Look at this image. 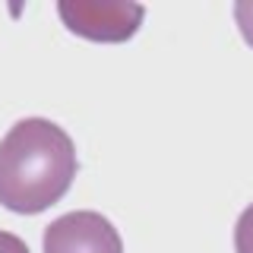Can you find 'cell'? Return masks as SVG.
<instances>
[{"label":"cell","instance_id":"obj_3","mask_svg":"<svg viewBox=\"0 0 253 253\" xmlns=\"http://www.w3.org/2000/svg\"><path fill=\"white\" fill-rule=\"evenodd\" d=\"M44 253H124L117 228L101 212L79 209L54 218L42 237Z\"/></svg>","mask_w":253,"mask_h":253},{"label":"cell","instance_id":"obj_1","mask_svg":"<svg viewBox=\"0 0 253 253\" xmlns=\"http://www.w3.org/2000/svg\"><path fill=\"white\" fill-rule=\"evenodd\" d=\"M76 168V146L60 124L22 117L0 139V206L16 215H38L63 200Z\"/></svg>","mask_w":253,"mask_h":253},{"label":"cell","instance_id":"obj_5","mask_svg":"<svg viewBox=\"0 0 253 253\" xmlns=\"http://www.w3.org/2000/svg\"><path fill=\"white\" fill-rule=\"evenodd\" d=\"M234 22H237V29H241L244 42L253 47V0H241V3H234Z\"/></svg>","mask_w":253,"mask_h":253},{"label":"cell","instance_id":"obj_6","mask_svg":"<svg viewBox=\"0 0 253 253\" xmlns=\"http://www.w3.org/2000/svg\"><path fill=\"white\" fill-rule=\"evenodd\" d=\"M0 253H29V244L10 231H0Z\"/></svg>","mask_w":253,"mask_h":253},{"label":"cell","instance_id":"obj_4","mask_svg":"<svg viewBox=\"0 0 253 253\" xmlns=\"http://www.w3.org/2000/svg\"><path fill=\"white\" fill-rule=\"evenodd\" d=\"M234 253H253V203L241 212L234 225Z\"/></svg>","mask_w":253,"mask_h":253},{"label":"cell","instance_id":"obj_2","mask_svg":"<svg viewBox=\"0 0 253 253\" xmlns=\"http://www.w3.org/2000/svg\"><path fill=\"white\" fill-rule=\"evenodd\" d=\"M57 13L73 35L101 44L130 42L146 19V6L130 0H60Z\"/></svg>","mask_w":253,"mask_h":253}]
</instances>
